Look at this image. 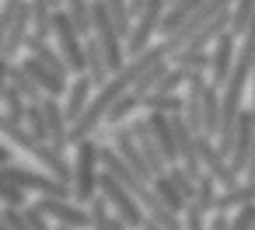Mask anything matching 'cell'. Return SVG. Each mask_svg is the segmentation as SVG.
Masks as SVG:
<instances>
[{"label": "cell", "instance_id": "obj_1", "mask_svg": "<svg viewBox=\"0 0 255 230\" xmlns=\"http://www.w3.org/2000/svg\"><path fill=\"white\" fill-rule=\"evenodd\" d=\"M32 35V0H4L0 7V53L4 60H21Z\"/></svg>", "mask_w": 255, "mask_h": 230}, {"label": "cell", "instance_id": "obj_2", "mask_svg": "<svg viewBox=\"0 0 255 230\" xmlns=\"http://www.w3.org/2000/svg\"><path fill=\"white\" fill-rule=\"evenodd\" d=\"M102 143H95L91 136L74 143V199L77 202H91L95 195H102L98 181H102Z\"/></svg>", "mask_w": 255, "mask_h": 230}, {"label": "cell", "instance_id": "obj_3", "mask_svg": "<svg viewBox=\"0 0 255 230\" xmlns=\"http://www.w3.org/2000/svg\"><path fill=\"white\" fill-rule=\"evenodd\" d=\"M98 188H102V195L112 202V209H116V213H119L133 230H143V223L150 220V216H147V206H143V202H140V199H136V195H133V192H129V188H126L112 171H109V167L102 171Z\"/></svg>", "mask_w": 255, "mask_h": 230}, {"label": "cell", "instance_id": "obj_4", "mask_svg": "<svg viewBox=\"0 0 255 230\" xmlns=\"http://www.w3.org/2000/svg\"><path fill=\"white\" fill-rule=\"evenodd\" d=\"M35 202L42 206V213L53 223H63V227H74V230H91V209L84 202L67 199V195H42Z\"/></svg>", "mask_w": 255, "mask_h": 230}, {"label": "cell", "instance_id": "obj_5", "mask_svg": "<svg viewBox=\"0 0 255 230\" xmlns=\"http://www.w3.org/2000/svg\"><path fill=\"white\" fill-rule=\"evenodd\" d=\"M231 4H234V0H206V4H203V7H199V11H196V14H192V18H189V21L175 32V35H168V39H161V42H164V46H168V53L175 56L182 46H189V39H192V35H196L206 21H213V18H217L220 11H227Z\"/></svg>", "mask_w": 255, "mask_h": 230}, {"label": "cell", "instance_id": "obj_6", "mask_svg": "<svg viewBox=\"0 0 255 230\" xmlns=\"http://www.w3.org/2000/svg\"><path fill=\"white\" fill-rule=\"evenodd\" d=\"M238 39L231 35V32H224L213 46H210V80L217 84V87H224L227 84V77H231V70H234V60H238Z\"/></svg>", "mask_w": 255, "mask_h": 230}, {"label": "cell", "instance_id": "obj_7", "mask_svg": "<svg viewBox=\"0 0 255 230\" xmlns=\"http://www.w3.org/2000/svg\"><path fill=\"white\" fill-rule=\"evenodd\" d=\"M21 67H25V74L39 84V91L42 94H53V98H60V94H67V87H70V80H63L53 67H46L39 56H32V53H25L21 56Z\"/></svg>", "mask_w": 255, "mask_h": 230}, {"label": "cell", "instance_id": "obj_8", "mask_svg": "<svg viewBox=\"0 0 255 230\" xmlns=\"http://www.w3.org/2000/svg\"><path fill=\"white\" fill-rule=\"evenodd\" d=\"M129 129H133V136H136V143H140L147 164L154 167V178L164 174V171H168V157H164V150H161V143H157V136H154V129H150V119H147V115H143V119H133Z\"/></svg>", "mask_w": 255, "mask_h": 230}, {"label": "cell", "instance_id": "obj_9", "mask_svg": "<svg viewBox=\"0 0 255 230\" xmlns=\"http://www.w3.org/2000/svg\"><path fill=\"white\" fill-rule=\"evenodd\" d=\"M112 147L119 150V157H123L129 167H136L140 174L154 178V167L147 164V157H143V150H140V143H136V136H133L129 126H116V133H112Z\"/></svg>", "mask_w": 255, "mask_h": 230}, {"label": "cell", "instance_id": "obj_10", "mask_svg": "<svg viewBox=\"0 0 255 230\" xmlns=\"http://www.w3.org/2000/svg\"><path fill=\"white\" fill-rule=\"evenodd\" d=\"M95 80L88 77V74H74V80H70V87H67V101H63V108H67V119H70V126L84 115V108L91 105V98H95Z\"/></svg>", "mask_w": 255, "mask_h": 230}, {"label": "cell", "instance_id": "obj_11", "mask_svg": "<svg viewBox=\"0 0 255 230\" xmlns=\"http://www.w3.org/2000/svg\"><path fill=\"white\" fill-rule=\"evenodd\" d=\"M220 115H224V87H217L213 80L203 91V133L217 140L220 133Z\"/></svg>", "mask_w": 255, "mask_h": 230}, {"label": "cell", "instance_id": "obj_12", "mask_svg": "<svg viewBox=\"0 0 255 230\" xmlns=\"http://www.w3.org/2000/svg\"><path fill=\"white\" fill-rule=\"evenodd\" d=\"M206 4V0H175V4H168V11H164V21H161V35L168 39V35H175L199 7Z\"/></svg>", "mask_w": 255, "mask_h": 230}, {"label": "cell", "instance_id": "obj_13", "mask_svg": "<svg viewBox=\"0 0 255 230\" xmlns=\"http://www.w3.org/2000/svg\"><path fill=\"white\" fill-rule=\"evenodd\" d=\"M0 98H4V119H11V122H25V115H28V98H25V91H21L14 80L4 77Z\"/></svg>", "mask_w": 255, "mask_h": 230}, {"label": "cell", "instance_id": "obj_14", "mask_svg": "<svg viewBox=\"0 0 255 230\" xmlns=\"http://www.w3.org/2000/svg\"><path fill=\"white\" fill-rule=\"evenodd\" d=\"M185 108V98H178V94H171V91H147V94H140V112L143 115H150V112H168V115H175V112H182Z\"/></svg>", "mask_w": 255, "mask_h": 230}, {"label": "cell", "instance_id": "obj_15", "mask_svg": "<svg viewBox=\"0 0 255 230\" xmlns=\"http://www.w3.org/2000/svg\"><path fill=\"white\" fill-rule=\"evenodd\" d=\"M255 202V178H241L234 188H220V202L217 209H241V206H252Z\"/></svg>", "mask_w": 255, "mask_h": 230}, {"label": "cell", "instance_id": "obj_16", "mask_svg": "<svg viewBox=\"0 0 255 230\" xmlns=\"http://www.w3.org/2000/svg\"><path fill=\"white\" fill-rule=\"evenodd\" d=\"M95 84H105L109 77H112V67H109V56H105V49H102V42L95 39V35H88V70H84Z\"/></svg>", "mask_w": 255, "mask_h": 230}, {"label": "cell", "instance_id": "obj_17", "mask_svg": "<svg viewBox=\"0 0 255 230\" xmlns=\"http://www.w3.org/2000/svg\"><path fill=\"white\" fill-rule=\"evenodd\" d=\"M203 213H217V202H220V181L210 174V171H203L199 174V185H196V199H192Z\"/></svg>", "mask_w": 255, "mask_h": 230}, {"label": "cell", "instance_id": "obj_18", "mask_svg": "<svg viewBox=\"0 0 255 230\" xmlns=\"http://www.w3.org/2000/svg\"><path fill=\"white\" fill-rule=\"evenodd\" d=\"M252 18H255V0H234V7H231V35L241 42L252 28Z\"/></svg>", "mask_w": 255, "mask_h": 230}, {"label": "cell", "instance_id": "obj_19", "mask_svg": "<svg viewBox=\"0 0 255 230\" xmlns=\"http://www.w3.org/2000/svg\"><path fill=\"white\" fill-rule=\"evenodd\" d=\"M171 63L192 70V74H210V49H196V46H185L171 56Z\"/></svg>", "mask_w": 255, "mask_h": 230}, {"label": "cell", "instance_id": "obj_20", "mask_svg": "<svg viewBox=\"0 0 255 230\" xmlns=\"http://www.w3.org/2000/svg\"><path fill=\"white\" fill-rule=\"evenodd\" d=\"M133 112H140V94H136V91H126V94H123V98H119V101L109 108L105 126H109V129H116V126H123V122H126Z\"/></svg>", "mask_w": 255, "mask_h": 230}, {"label": "cell", "instance_id": "obj_21", "mask_svg": "<svg viewBox=\"0 0 255 230\" xmlns=\"http://www.w3.org/2000/svg\"><path fill=\"white\" fill-rule=\"evenodd\" d=\"M154 188H157V195H161V202H168L171 209H178V213H185L189 209V199H185V192L168 178V174H157L154 178Z\"/></svg>", "mask_w": 255, "mask_h": 230}, {"label": "cell", "instance_id": "obj_22", "mask_svg": "<svg viewBox=\"0 0 255 230\" xmlns=\"http://www.w3.org/2000/svg\"><path fill=\"white\" fill-rule=\"evenodd\" d=\"M0 199H4V206H18V209H28L32 206V192L21 188L11 178H0Z\"/></svg>", "mask_w": 255, "mask_h": 230}, {"label": "cell", "instance_id": "obj_23", "mask_svg": "<svg viewBox=\"0 0 255 230\" xmlns=\"http://www.w3.org/2000/svg\"><path fill=\"white\" fill-rule=\"evenodd\" d=\"M88 209H91V230H109V227H112L116 209H112V202H109L105 195H95V199L88 202Z\"/></svg>", "mask_w": 255, "mask_h": 230}, {"label": "cell", "instance_id": "obj_24", "mask_svg": "<svg viewBox=\"0 0 255 230\" xmlns=\"http://www.w3.org/2000/svg\"><path fill=\"white\" fill-rule=\"evenodd\" d=\"M25 216H28V230H56V223L42 213V206H39V202H32V206L25 209Z\"/></svg>", "mask_w": 255, "mask_h": 230}, {"label": "cell", "instance_id": "obj_25", "mask_svg": "<svg viewBox=\"0 0 255 230\" xmlns=\"http://www.w3.org/2000/svg\"><path fill=\"white\" fill-rule=\"evenodd\" d=\"M231 230H255V202L231 213Z\"/></svg>", "mask_w": 255, "mask_h": 230}, {"label": "cell", "instance_id": "obj_26", "mask_svg": "<svg viewBox=\"0 0 255 230\" xmlns=\"http://www.w3.org/2000/svg\"><path fill=\"white\" fill-rule=\"evenodd\" d=\"M185 230H210V213H203L196 202H189V209H185Z\"/></svg>", "mask_w": 255, "mask_h": 230}, {"label": "cell", "instance_id": "obj_27", "mask_svg": "<svg viewBox=\"0 0 255 230\" xmlns=\"http://www.w3.org/2000/svg\"><path fill=\"white\" fill-rule=\"evenodd\" d=\"M210 230H231V209L210 213Z\"/></svg>", "mask_w": 255, "mask_h": 230}, {"label": "cell", "instance_id": "obj_28", "mask_svg": "<svg viewBox=\"0 0 255 230\" xmlns=\"http://www.w3.org/2000/svg\"><path fill=\"white\" fill-rule=\"evenodd\" d=\"M252 112H255V70H252Z\"/></svg>", "mask_w": 255, "mask_h": 230}, {"label": "cell", "instance_id": "obj_29", "mask_svg": "<svg viewBox=\"0 0 255 230\" xmlns=\"http://www.w3.org/2000/svg\"><path fill=\"white\" fill-rule=\"evenodd\" d=\"M56 230H74V227H63V223H56Z\"/></svg>", "mask_w": 255, "mask_h": 230}]
</instances>
